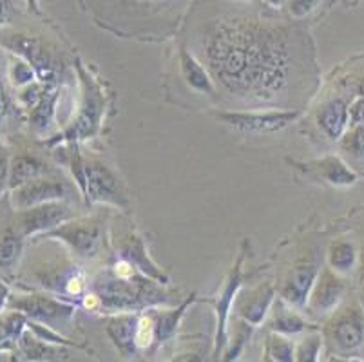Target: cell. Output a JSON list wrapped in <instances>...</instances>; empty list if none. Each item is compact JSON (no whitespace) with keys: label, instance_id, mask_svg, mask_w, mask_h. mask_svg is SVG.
Returning <instances> with one entry per match:
<instances>
[{"label":"cell","instance_id":"41","mask_svg":"<svg viewBox=\"0 0 364 362\" xmlns=\"http://www.w3.org/2000/svg\"><path fill=\"white\" fill-rule=\"evenodd\" d=\"M264 2H267V4L270 6V8H274V9H279L281 6H283L284 2H287V0H264Z\"/></svg>","mask_w":364,"mask_h":362},{"label":"cell","instance_id":"12","mask_svg":"<svg viewBox=\"0 0 364 362\" xmlns=\"http://www.w3.org/2000/svg\"><path fill=\"white\" fill-rule=\"evenodd\" d=\"M138 315L140 312H117L105 317V334L124 358H134L140 351L136 346Z\"/></svg>","mask_w":364,"mask_h":362},{"label":"cell","instance_id":"8","mask_svg":"<svg viewBox=\"0 0 364 362\" xmlns=\"http://www.w3.org/2000/svg\"><path fill=\"white\" fill-rule=\"evenodd\" d=\"M243 259L245 252L237 255L236 263H234L232 270L228 274L227 281H225L223 288L220 292V297L216 301V335H214V358H220L221 351L227 346V324H228V315L232 312L234 303H236L237 292H240L241 283H243Z\"/></svg>","mask_w":364,"mask_h":362},{"label":"cell","instance_id":"20","mask_svg":"<svg viewBox=\"0 0 364 362\" xmlns=\"http://www.w3.org/2000/svg\"><path fill=\"white\" fill-rule=\"evenodd\" d=\"M348 105L343 98H333L317 112V125L330 139H341L348 127Z\"/></svg>","mask_w":364,"mask_h":362},{"label":"cell","instance_id":"21","mask_svg":"<svg viewBox=\"0 0 364 362\" xmlns=\"http://www.w3.org/2000/svg\"><path fill=\"white\" fill-rule=\"evenodd\" d=\"M60 346L36 337L29 328H26L18 337V350L26 361H68L69 353Z\"/></svg>","mask_w":364,"mask_h":362},{"label":"cell","instance_id":"33","mask_svg":"<svg viewBox=\"0 0 364 362\" xmlns=\"http://www.w3.org/2000/svg\"><path fill=\"white\" fill-rule=\"evenodd\" d=\"M341 147L348 152L353 158L364 159V124L353 125L352 131L343 134L341 138Z\"/></svg>","mask_w":364,"mask_h":362},{"label":"cell","instance_id":"34","mask_svg":"<svg viewBox=\"0 0 364 362\" xmlns=\"http://www.w3.org/2000/svg\"><path fill=\"white\" fill-rule=\"evenodd\" d=\"M9 80H11V84L15 85V87H26V85H29L31 82H35L36 73L29 62L21 58L16 60V62H13L11 68H9Z\"/></svg>","mask_w":364,"mask_h":362},{"label":"cell","instance_id":"45","mask_svg":"<svg viewBox=\"0 0 364 362\" xmlns=\"http://www.w3.org/2000/svg\"><path fill=\"white\" fill-rule=\"evenodd\" d=\"M360 281H363L364 284V255H363V270H360Z\"/></svg>","mask_w":364,"mask_h":362},{"label":"cell","instance_id":"6","mask_svg":"<svg viewBox=\"0 0 364 362\" xmlns=\"http://www.w3.org/2000/svg\"><path fill=\"white\" fill-rule=\"evenodd\" d=\"M301 115V111H221L214 112V118L240 132L268 134L290 127Z\"/></svg>","mask_w":364,"mask_h":362},{"label":"cell","instance_id":"15","mask_svg":"<svg viewBox=\"0 0 364 362\" xmlns=\"http://www.w3.org/2000/svg\"><path fill=\"white\" fill-rule=\"evenodd\" d=\"M276 299V288L274 284L264 283L259 284L257 288L248 290L245 295H237L236 297V310L240 314L241 321L248 323L250 326H259L268 315L270 308Z\"/></svg>","mask_w":364,"mask_h":362},{"label":"cell","instance_id":"24","mask_svg":"<svg viewBox=\"0 0 364 362\" xmlns=\"http://www.w3.org/2000/svg\"><path fill=\"white\" fill-rule=\"evenodd\" d=\"M42 172H44V164L36 158H33V156H15V158H11V165H9L8 187L13 191V188L31 181V179L41 178Z\"/></svg>","mask_w":364,"mask_h":362},{"label":"cell","instance_id":"2","mask_svg":"<svg viewBox=\"0 0 364 362\" xmlns=\"http://www.w3.org/2000/svg\"><path fill=\"white\" fill-rule=\"evenodd\" d=\"M161 287L164 284L141 274L122 255L91 283V290L100 299L102 312L107 314L144 312L147 308L168 304L171 299Z\"/></svg>","mask_w":364,"mask_h":362},{"label":"cell","instance_id":"7","mask_svg":"<svg viewBox=\"0 0 364 362\" xmlns=\"http://www.w3.org/2000/svg\"><path fill=\"white\" fill-rule=\"evenodd\" d=\"M44 239H58L80 257H95L102 247V228L84 219H69L60 227L46 232Z\"/></svg>","mask_w":364,"mask_h":362},{"label":"cell","instance_id":"1","mask_svg":"<svg viewBox=\"0 0 364 362\" xmlns=\"http://www.w3.org/2000/svg\"><path fill=\"white\" fill-rule=\"evenodd\" d=\"M208 73L228 95L250 104H277L299 71L290 29L257 20H221L203 38Z\"/></svg>","mask_w":364,"mask_h":362},{"label":"cell","instance_id":"10","mask_svg":"<svg viewBox=\"0 0 364 362\" xmlns=\"http://www.w3.org/2000/svg\"><path fill=\"white\" fill-rule=\"evenodd\" d=\"M11 192V203L16 212L28 211V208L49 203V201H65L71 198V188L68 183L46 178L31 179L28 183L13 188Z\"/></svg>","mask_w":364,"mask_h":362},{"label":"cell","instance_id":"27","mask_svg":"<svg viewBox=\"0 0 364 362\" xmlns=\"http://www.w3.org/2000/svg\"><path fill=\"white\" fill-rule=\"evenodd\" d=\"M26 328H28V317L21 312H13L0 319V351L18 344V337Z\"/></svg>","mask_w":364,"mask_h":362},{"label":"cell","instance_id":"39","mask_svg":"<svg viewBox=\"0 0 364 362\" xmlns=\"http://www.w3.org/2000/svg\"><path fill=\"white\" fill-rule=\"evenodd\" d=\"M6 111H8V96H6L4 87L0 85V119L4 118Z\"/></svg>","mask_w":364,"mask_h":362},{"label":"cell","instance_id":"28","mask_svg":"<svg viewBox=\"0 0 364 362\" xmlns=\"http://www.w3.org/2000/svg\"><path fill=\"white\" fill-rule=\"evenodd\" d=\"M264 361H274V362H292L296 361V346L289 339V335L272 334L267 337L264 343Z\"/></svg>","mask_w":364,"mask_h":362},{"label":"cell","instance_id":"35","mask_svg":"<svg viewBox=\"0 0 364 362\" xmlns=\"http://www.w3.org/2000/svg\"><path fill=\"white\" fill-rule=\"evenodd\" d=\"M250 328H254V326H250V324L245 323V321L241 323V326L237 328V331H236V341H234V343L227 348V351H225L223 357H221L223 361H236V358L240 357L241 351H243V348H245V344H247L248 337H250Z\"/></svg>","mask_w":364,"mask_h":362},{"label":"cell","instance_id":"19","mask_svg":"<svg viewBox=\"0 0 364 362\" xmlns=\"http://www.w3.org/2000/svg\"><path fill=\"white\" fill-rule=\"evenodd\" d=\"M180 69L188 87L194 89L200 95H216V84H214L213 75L193 53L187 51L185 48L180 49Z\"/></svg>","mask_w":364,"mask_h":362},{"label":"cell","instance_id":"23","mask_svg":"<svg viewBox=\"0 0 364 362\" xmlns=\"http://www.w3.org/2000/svg\"><path fill=\"white\" fill-rule=\"evenodd\" d=\"M58 89L49 87L46 91V95L38 100V104L35 107H31V116H29V122H31V127L36 132H48L51 129L53 122H55L56 115V102H58Z\"/></svg>","mask_w":364,"mask_h":362},{"label":"cell","instance_id":"26","mask_svg":"<svg viewBox=\"0 0 364 362\" xmlns=\"http://www.w3.org/2000/svg\"><path fill=\"white\" fill-rule=\"evenodd\" d=\"M270 330L277 331V334H283V335H297V334H303V331L309 330L310 324L301 317L299 314L292 310L290 304H287L283 301L277 312L274 314V317L270 319V323H268Z\"/></svg>","mask_w":364,"mask_h":362},{"label":"cell","instance_id":"5","mask_svg":"<svg viewBox=\"0 0 364 362\" xmlns=\"http://www.w3.org/2000/svg\"><path fill=\"white\" fill-rule=\"evenodd\" d=\"M78 73H80L82 80V104L80 111H78V116L73 122L71 127L64 132L65 142L69 144H76L80 139H87L91 136L97 134L98 127H100L102 115H104V98H102V91L97 85V82L87 76L85 69L82 68V64L76 65Z\"/></svg>","mask_w":364,"mask_h":362},{"label":"cell","instance_id":"30","mask_svg":"<svg viewBox=\"0 0 364 362\" xmlns=\"http://www.w3.org/2000/svg\"><path fill=\"white\" fill-rule=\"evenodd\" d=\"M156 344V321L151 308L145 314L138 315L136 324V346L138 350H149Z\"/></svg>","mask_w":364,"mask_h":362},{"label":"cell","instance_id":"29","mask_svg":"<svg viewBox=\"0 0 364 362\" xmlns=\"http://www.w3.org/2000/svg\"><path fill=\"white\" fill-rule=\"evenodd\" d=\"M357 261L355 248L350 241H336L328 248V265L337 274H348Z\"/></svg>","mask_w":364,"mask_h":362},{"label":"cell","instance_id":"14","mask_svg":"<svg viewBox=\"0 0 364 362\" xmlns=\"http://www.w3.org/2000/svg\"><path fill=\"white\" fill-rule=\"evenodd\" d=\"M343 292L344 284L339 275H337V272H333L332 268H324L317 275L312 292L309 295V301H306V307L312 314L317 315L332 314L337 304H339L341 297H343Z\"/></svg>","mask_w":364,"mask_h":362},{"label":"cell","instance_id":"32","mask_svg":"<svg viewBox=\"0 0 364 362\" xmlns=\"http://www.w3.org/2000/svg\"><path fill=\"white\" fill-rule=\"evenodd\" d=\"M321 348H323V337L319 334H310L296 346V361L299 362H316L319 361Z\"/></svg>","mask_w":364,"mask_h":362},{"label":"cell","instance_id":"36","mask_svg":"<svg viewBox=\"0 0 364 362\" xmlns=\"http://www.w3.org/2000/svg\"><path fill=\"white\" fill-rule=\"evenodd\" d=\"M284 4L294 18H304L321 4V0H287Z\"/></svg>","mask_w":364,"mask_h":362},{"label":"cell","instance_id":"13","mask_svg":"<svg viewBox=\"0 0 364 362\" xmlns=\"http://www.w3.org/2000/svg\"><path fill=\"white\" fill-rule=\"evenodd\" d=\"M317 275H319V268L316 263H310V261L297 263L281 284V299L292 308H304Z\"/></svg>","mask_w":364,"mask_h":362},{"label":"cell","instance_id":"38","mask_svg":"<svg viewBox=\"0 0 364 362\" xmlns=\"http://www.w3.org/2000/svg\"><path fill=\"white\" fill-rule=\"evenodd\" d=\"M9 165H11V159H9L8 151L0 145V191H4L8 187Z\"/></svg>","mask_w":364,"mask_h":362},{"label":"cell","instance_id":"44","mask_svg":"<svg viewBox=\"0 0 364 362\" xmlns=\"http://www.w3.org/2000/svg\"><path fill=\"white\" fill-rule=\"evenodd\" d=\"M359 95L364 96V80H363V82H360V85H359Z\"/></svg>","mask_w":364,"mask_h":362},{"label":"cell","instance_id":"22","mask_svg":"<svg viewBox=\"0 0 364 362\" xmlns=\"http://www.w3.org/2000/svg\"><path fill=\"white\" fill-rule=\"evenodd\" d=\"M196 301V294L188 295L183 303L180 304L174 310H165V312H154V321H156V344H164L167 341H171L174 335H176L178 326H180L181 319H183L185 312L188 310V307Z\"/></svg>","mask_w":364,"mask_h":362},{"label":"cell","instance_id":"46","mask_svg":"<svg viewBox=\"0 0 364 362\" xmlns=\"http://www.w3.org/2000/svg\"><path fill=\"white\" fill-rule=\"evenodd\" d=\"M248 2H250V0H248Z\"/></svg>","mask_w":364,"mask_h":362},{"label":"cell","instance_id":"43","mask_svg":"<svg viewBox=\"0 0 364 362\" xmlns=\"http://www.w3.org/2000/svg\"><path fill=\"white\" fill-rule=\"evenodd\" d=\"M26 2H28L29 8H31L33 11L38 13V0H26Z\"/></svg>","mask_w":364,"mask_h":362},{"label":"cell","instance_id":"9","mask_svg":"<svg viewBox=\"0 0 364 362\" xmlns=\"http://www.w3.org/2000/svg\"><path fill=\"white\" fill-rule=\"evenodd\" d=\"M0 44L21 56V58H24L26 62H29L35 69L38 82H44V84L49 85L55 84L56 76H58V65L53 60V56L48 51H44L38 40L28 35H11L2 40Z\"/></svg>","mask_w":364,"mask_h":362},{"label":"cell","instance_id":"25","mask_svg":"<svg viewBox=\"0 0 364 362\" xmlns=\"http://www.w3.org/2000/svg\"><path fill=\"white\" fill-rule=\"evenodd\" d=\"M316 171L324 181L328 183L337 185V187H346V185H352L357 181V176L350 171L346 165L341 161L337 156H326V158L316 161Z\"/></svg>","mask_w":364,"mask_h":362},{"label":"cell","instance_id":"42","mask_svg":"<svg viewBox=\"0 0 364 362\" xmlns=\"http://www.w3.org/2000/svg\"><path fill=\"white\" fill-rule=\"evenodd\" d=\"M6 13H8V8H6L4 0H0V24H2V20L6 18Z\"/></svg>","mask_w":364,"mask_h":362},{"label":"cell","instance_id":"3","mask_svg":"<svg viewBox=\"0 0 364 362\" xmlns=\"http://www.w3.org/2000/svg\"><path fill=\"white\" fill-rule=\"evenodd\" d=\"M71 172L75 176L76 185L80 187L87 205H112L118 208H127L129 199L124 194L120 179L105 164L97 159H82L78 154H73Z\"/></svg>","mask_w":364,"mask_h":362},{"label":"cell","instance_id":"17","mask_svg":"<svg viewBox=\"0 0 364 362\" xmlns=\"http://www.w3.org/2000/svg\"><path fill=\"white\" fill-rule=\"evenodd\" d=\"M118 255L127 259L132 267H136L138 270H140L141 274L147 275V277L154 279V281H158V283L164 284V287L168 284V275L152 261L151 255H149L147 252V247H145L144 243V239H141L140 235L132 234L131 238L125 239V243L122 245L120 250H118Z\"/></svg>","mask_w":364,"mask_h":362},{"label":"cell","instance_id":"40","mask_svg":"<svg viewBox=\"0 0 364 362\" xmlns=\"http://www.w3.org/2000/svg\"><path fill=\"white\" fill-rule=\"evenodd\" d=\"M9 297V290L8 287H6L4 283H0V312H2V308H4L6 301H8Z\"/></svg>","mask_w":364,"mask_h":362},{"label":"cell","instance_id":"4","mask_svg":"<svg viewBox=\"0 0 364 362\" xmlns=\"http://www.w3.org/2000/svg\"><path fill=\"white\" fill-rule=\"evenodd\" d=\"M9 307L24 314L29 321L46 324L53 330L60 331L71 324L76 314V303L65 299L49 297V295L31 294L11 299Z\"/></svg>","mask_w":364,"mask_h":362},{"label":"cell","instance_id":"18","mask_svg":"<svg viewBox=\"0 0 364 362\" xmlns=\"http://www.w3.org/2000/svg\"><path fill=\"white\" fill-rule=\"evenodd\" d=\"M42 284L55 292V294L62 295V297L76 299V301H80L85 295V292L91 288L85 272L80 267H76V265L75 267L71 265V267L64 268L60 272H55L48 279H44Z\"/></svg>","mask_w":364,"mask_h":362},{"label":"cell","instance_id":"31","mask_svg":"<svg viewBox=\"0 0 364 362\" xmlns=\"http://www.w3.org/2000/svg\"><path fill=\"white\" fill-rule=\"evenodd\" d=\"M22 235L6 232L0 238V267L9 268L18 261L22 254Z\"/></svg>","mask_w":364,"mask_h":362},{"label":"cell","instance_id":"11","mask_svg":"<svg viewBox=\"0 0 364 362\" xmlns=\"http://www.w3.org/2000/svg\"><path fill=\"white\" fill-rule=\"evenodd\" d=\"M69 219H73V211L65 205V201H49L18 212V227L22 238H29L46 234Z\"/></svg>","mask_w":364,"mask_h":362},{"label":"cell","instance_id":"16","mask_svg":"<svg viewBox=\"0 0 364 362\" xmlns=\"http://www.w3.org/2000/svg\"><path fill=\"white\" fill-rule=\"evenodd\" d=\"M330 341L343 353H352L364 344V321L355 312H346L330 324Z\"/></svg>","mask_w":364,"mask_h":362},{"label":"cell","instance_id":"37","mask_svg":"<svg viewBox=\"0 0 364 362\" xmlns=\"http://www.w3.org/2000/svg\"><path fill=\"white\" fill-rule=\"evenodd\" d=\"M348 119L350 125H363L364 124V96L359 95V98L348 107Z\"/></svg>","mask_w":364,"mask_h":362}]
</instances>
